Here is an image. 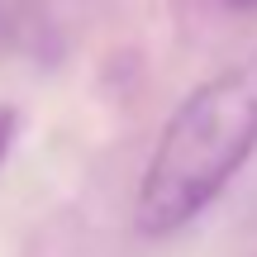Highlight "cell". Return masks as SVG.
<instances>
[{
  "label": "cell",
  "instance_id": "obj_1",
  "mask_svg": "<svg viewBox=\"0 0 257 257\" xmlns=\"http://www.w3.org/2000/svg\"><path fill=\"white\" fill-rule=\"evenodd\" d=\"M257 153V48L200 81L162 124L138 176L134 229L172 238L195 224Z\"/></svg>",
  "mask_w": 257,
  "mask_h": 257
},
{
  "label": "cell",
  "instance_id": "obj_2",
  "mask_svg": "<svg viewBox=\"0 0 257 257\" xmlns=\"http://www.w3.org/2000/svg\"><path fill=\"white\" fill-rule=\"evenodd\" d=\"M10 134H15V114H0V157L10 148Z\"/></svg>",
  "mask_w": 257,
  "mask_h": 257
},
{
  "label": "cell",
  "instance_id": "obj_3",
  "mask_svg": "<svg viewBox=\"0 0 257 257\" xmlns=\"http://www.w3.org/2000/svg\"><path fill=\"white\" fill-rule=\"evenodd\" d=\"M238 5H252V0H238Z\"/></svg>",
  "mask_w": 257,
  "mask_h": 257
}]
</instances>
